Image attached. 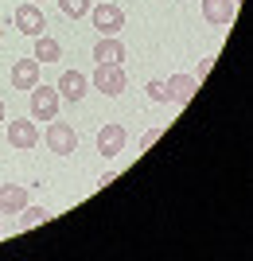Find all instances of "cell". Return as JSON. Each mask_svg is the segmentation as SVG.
Here are the masks:
<instances>
[{"mask_svg": "<svg viewBox=\"0 0 253 261\" xmlns=\"http://www.w3.org/2000/svg\"><path fill=\"white\" fill-rule=\"evenodd\" d=\"M94 28H98L101 35H117L125 28V12L117 8V4H98V8H94Z\"/></svg>", "mask_w": 253, "mask_h": 261, "instance_id": "obj_8", "label": "cell"}, {"mask_svg": "<svg viewBox=\"0 0 253 261\" xmlns=\"http://www.w3.org/2000/svg\"><path fill=\"white\" fill-rule=\"evenodd\" d=\"M0 218H4V215H0ZM0 234H4V222H0Z\"/></svg>", "mask_w": 253, "mask_h": 261, "instance_id": "obj_22", "label": "cell"}, {"mask_svg": "<svg viewBox=\"0 0 253 261\" xmlns=\"http://www.w3.org/2000/svg\"><path fill=\"white\" fill-rule=\"evenodd\" d=\"M144 90H148V98H152L156 106H164V101H167V86H164V82H156V78H152Z\"/></svg>", "mask_w": 253, "mask_h": 261, "instance_id": "obj_17", "label": "cell"}, {"mask_svg": "<svg viewBox=\"0 0 253 261\" xmlns=\"http://www.w3.org/2000/svg\"><path fill=\"white\" fill-rule=\"evenodd\" d=\"M35 59H39V63H59V59H63V47H59V39H51V35H39V43H35Z\"/></svg>", "mask_w": 253, "mask_h": 261, "instance_id": "obj_14", "label": "cell"}, {"mask_svg": "<svg viewBox=\"0 0 253 261\" xmlns=\"http://www.w3.org/2000/svg\"><path fill=\"white\" fill-rule=\"evenodd\" d=\"M4 117H8V109H4V101H0V121H4Z\"/></svg>", "mask_w": 253, "mask_h": 261, "instance_id": "obj_20", "label": "cell"}, {"mask_svg": "<svg viewBox=\"0 0 253 261\" xmlns=\"http://www.w3.org/2000/svg\"><path fill=\"white\" fill-rule=\"evenodd\" d=\"M164 86H167V101L187 106V101L195 98V90H199V78H191V74H172Z\"/></svg>", "mask_w": 253, "mask_h": 261, "instance_id": "obj_10", "label": "cell"}, {"mask_svg": "<svg viewBox=\"0 0 253 261\" xmlns=\"http://www.w3.org/2000/svg\"><path fill=\"white\" fill-rule=\"evenodd\" d=\"M210 66H214V59H203V63H199V74H195V78H207V74H210Z\"/></svg>", "mask_w": 253, "mask_h": 261, "instance_id": "obj_19", "label": "cell"}, {"mask_svg": "<svg viewBox=\"0 0 253 261\" xmlns=\"http://www.w3.org/2000/svg\"><path fill=\"white\" fill-rule=\"evenodd\" d=\"M0 39H4V23H0Z\"/></svg>", "mask_w": 253, "mask_h": 261, "instance_id": "obj_21", "label": "cell"}, {"mask_svg": "<svg viewBox=\"0 0 253 261\" xmlns=\"http://www.w3.org/2000/svg\"><path fill=\"white\" fill-rule=\"evenodd\" d=\"M12 86L16 90H35L39 86V59H35V55L16 59V66H12Z\"/></svg>", "mask_w": 253, "mask_h": 261, "instance_id": "obj_7", "label": "cell"}, {"mask_svg": "<svg viewBox=\"0 0 253 261\" xmlns=\"http://www.w3.org/2000/svg\"><path fill=\"white\" fill-rule=\"evenodd\" d=\"M98 152H101V156L125 152V125H117V121L101 125V129H98Z\"/></svg>", "mask_w": 253, "mask_h": 261, "instance_id": "obj_9", "label": "cell"}, {"mask_svg": "<svg viewBox=\"0 0 253 261\" xmlns=\"http://www.w3.org/2000/svg\"><path fill=\"white\" fill-rule=\"evenodd\" d=\"M203 16L214 28H226L234 20V0H203Z\"/></svg>", "mask_w": 253, "mask_h": 261, "instance_id": "obj_12", "label": "cell"}, {"mask_svg": "<svg viewBox=\"0 0 253 261\" xmlns=\"http://www.w3.org/2000/svg\"><path fill=\"white\" fill-rule=\"evenodd\" d=\"M125 82H129V74H125L121 63H98V66H94V86H98L101 94L117 98V94L125 90Z\"/></svg>", "mask_w": 253, "mask_h": 261, "instance_id": "obj_1", "label": "cell"}, {"mask_svg": "<svg viewBox=\"0 0 253 261\" xmlns=\"http://www.w3.org/2000/svg\"><path fill=\"white\" fill-rule=\"evenodd\" d=\"M59 101H82L90 90V78L82 74V70H63V78H59Z\"/></svg>", "mask_w": 253, "mask_h": 261, "instance_id": "obj_5", "label": "cell"}, {"mask_svg": "<svg viewBox=\"0 0 253 261\" xmlns=\"http://www.w3.org/2000/svg\"><path fill=\"white\" fill-rule=\"evenodd\" d=\"M94 59H98V63H121L125 59V43L117 39V35H101L98 43H94Z\"/></svg>", "mask_w": 253, "mask_h": 261, "instance_id": "obj_13", "label": "cell"}, {"mask_svg": "<svg viewBox=\"0 0 253 261\" xmlns=\"http://www.w3.org/2000/svg\"><path fill=\"white\" fill-rule=\"evenodd\" d=\"M47 218H51V211H43V207H32V211H27V207H23L20 226H23V230H32V226H43Z\"/></svg>", "mask_w": 253, "mask_h": 261, "instance_id": "obj_15", "label": "cell"}, {"mask_svg": "<svg viewBox=\"0 0 253 261\" xmlns=\"http://www.w3.org/2000/svg\"><path fill=\"white\" fill-rule=\"evenodd\" d=\"M8 144H12V148H23V152H32L35 144H39L35 121H32V117H23V121H8Z\"/></svg>", "mask_w": 253, "mask_h": 261, "instance_id": "obj_6", "label": "cell"}, {"mask_svg": "<svg viewBox=\"0 0 253 261\" xmlns=\"http://www.w3.org/2000/svg\"><path fill=\"white\" fill-rule=\"evenodd\" d=\"M32 4H39V0H32Z\"/></svg>", "mask_w": 253, "mask_h": 261, "instance_id": "obj_23", "label": "cell"}, {"mask_svg": "<svg viewBox=\"0 0 253 261\" xmlns=\"http://www.w3.org/2000/svg\"><path fill=\"white\" fill-rule=\"evenodd\" d=\"M59 8H63V16H70V20H82L90 12V0H59Z\"/></svg>", "mask_w": 253, "mask_h": 261, "instance_id": "obj_16", "label": "cell"}, {"mask_svg": "<svg viewBox=\"0 0 253 261\" xmlns=\"http://www.w3.org/2000/svg\"><path fill=\"white\" fill-rule=\"evenodd\" d=\"M27 207V187L23 184H0V215H20Z\"/></svg>", "mask_w": 253, "mask_h": 261, "instance_id": "obj_11", "label": "cell"}, {"mask_svg": "<svg viewBox=\"0 0 253 261\" xmlns=\"http://www.w3.org/2000/svg\"><path fill=\"white\" fill-rule=\"evenodd\" d=\"M47 148L59 152V156H70L78 148V133L70 129L66 121H51V125H47Z\"/></svg>", "mask_w": 253, "mask_h": 261, "instance_id": "obj_3", "label": "cell"}, {"mask_svg": "<svg viewBox=\"0 0 253 261\" xmlns=\"http://www.w3.org/2000/svg\"><path fill=\"white\" fill-rule=\"evenodd\" d=\"M12 23H16V28H20L23 35H43V28H47V16H43V8H39V4L23 0L20 8L12 12Z\"/></svg>", "mask_w": 253, "mask_h": 261, "instance_id": "obj_2", "label": "cell"}, {"mask_svg": "<svg viewBox=\"0 0 253 261\" xmlns=\"http://www.w3.org/2000/svg\"><path fill=\"white\" fill-rule=\"evenodd\" d=\"M156 137H160V129H148V133L140 137V148H152V144H156Z\"/></svg>", "mask_w": 253, "mask_h": 261, "instance_id": "obj_18", "label": "cell"}, {"mask_svg": "<svg viewBox=\"0 0 253 261\" xmlns=\"http://www.w3.org/2000/svg\"><path fill=\"white\" fill-rule=\"evenodd\" d=\"M27 94H32V121H55V113H59V90L35 86V90H27Z\"/></svg>", "mask_w": 253, "mask_h": 261, "instance_id": "obj_4", "label": "cell"}]
</instances>
